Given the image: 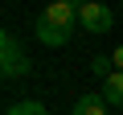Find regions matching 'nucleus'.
<instances>
[{
  "instance_id": "1",
  "label": "nucleus",
  "mask_w": 123,
  "mask_h": 115,
  "mask_svg": "<svg viewBox=\"0 0 123 115\" xmlns=\"http://www.w3.org/2000/svg\"><path fill=\"white\" fill-rule=\"evenodd\" d=\"M0 74L4 78H25L29 70H33V62H29V53L21 49V41H17V33H4L0 37Z\"/></svg>"
},
{
  "instance_id": "2",
  "label": "nucleus",
  "mask_w": 123,
  "mask_h": 115,
  "mask_svg": "<svg viewBox=\"0 0 123 115\" xmlns=\"http://www.w3.org/2000/svg\"><path fill=\"white\" fill-rule=\"evenodd\" d=\"M78 25L86 33H107L115 25V13L103 4V0H82V8H78Z\"/></svg>"
},
{
  "instance_id": "3",
  "label": "nucleus",
  "mask_w": 123,
  "mask_h": 115,
  "mask_svg": "<svg viewBox=\"0 0 123 115\" xmlns=\"http://www.w3.org/2000/svg\"><path fill=\"white\" fill-rule=\"evenodd\" d=\"M78 8H82V0H49V8H45L41 17L53 21L57 29H74V25H78Z\"/></svg>"
},
{
  "instance_id": "4",
  "label": "nucleus",
  "mask_w": 123,
  "mask_h": 115,
  "mask_svg": "<svg viewBox=\"0 0 123 115\" xmlns=\"http://www.w3.org/2000/svg\"><path fill=\"white\" fill-rule=\"evenodd\" d=\"M33 33H37V41H41V45H49V49H57V45H66V41H70V29H57V25H53V21H45V17L37 21V29H33Z\"/></svg>"
},
{
  "instance_id": "5",
  "label": "nucleus",
  "mask_w": 123,
  "mask_h": 115,
  "mask_svg": "<svg viewBox=\"0 0 123 115\" xmlns=\"http://www.w3.org/2000/svg\"><path fill=\"white\" fill-rule=\"evenodd\" d=\"M103 99H107V107H123V70L103 78Z\"/></svg>"
},
{
  "instance_id": "6",
  "label": "nucleus",
  "mask_w": 123,
  "mask_h": 115,
  "mask_svg": "<svg viewBox=\"0 0 123 115\" xmlns=\"http://www.w3.org/2000/svg\"><path fill=\"white\" fill-rule=\"evenodd\" d=\"M70 115H107V99L103 95H82Z\"/></svg>"
},
{
  "instance_id": "7",
  "label": "nucleus",
  "mask_w": 123,
  "mask_h": 115,
  "mask_svg": "<svg viewBox=\"0 0 123 115\" xmlns=\"http://www.w3.org/2000/svg\"><path fill=\"white\" fill-rule=\"evenodd\" d=\"M4 115H49V111H45V103H37V99H21V103H12Z\"/></svg>"
},
{
  "instance_id": "8",
  "label": "nucleus",
  "mask_w": 123,
  "mask_h": 115,
  "mask_svg": "<svg viewBox=\"0 0 123 115\" xmlns=\"http://www.w3.org/2000/svg\"><path fill=\"white\" fill-rule=\"evenodd\" d=\"M111 66H115V62H111V58H90V70H94L98 78H111V74H115Z\"/></svg>"
},
{
  "instance_id": "9",
  "label": "nucleus",
  "mask_w": 123,
  "mask_h": 115,
  "mask_svg": "<svg viewBox=\"0 0 123 115\" xmlns=\"http://www.w3.org/2000/svg\"><path fill=\"white\" fill-rule=\"evenodd\" d=\"M111 62H115V70H123V45H115V53H111Z\"/></svg>"
}]
</instances>
